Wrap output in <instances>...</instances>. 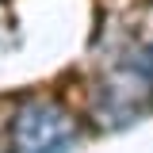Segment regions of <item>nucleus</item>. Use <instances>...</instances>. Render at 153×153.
<instances>
[{"mask_svg": "<svg viewBox=\"0 0 153 153\" xmlns=\"http://www.w3.org/2000/svg\"><path fill=\"white\" fill-rule=\"evenodd\" d=\"M65 138H69L65 119L54 107H42V103L27 107L19 126H16V142H19L23 153H57L65 146Z\"/></svg>", "mask_w": 153, "mask_h": 153, "instance_id": "nucleus-1", "label": "nucleus"}]
</instances>
